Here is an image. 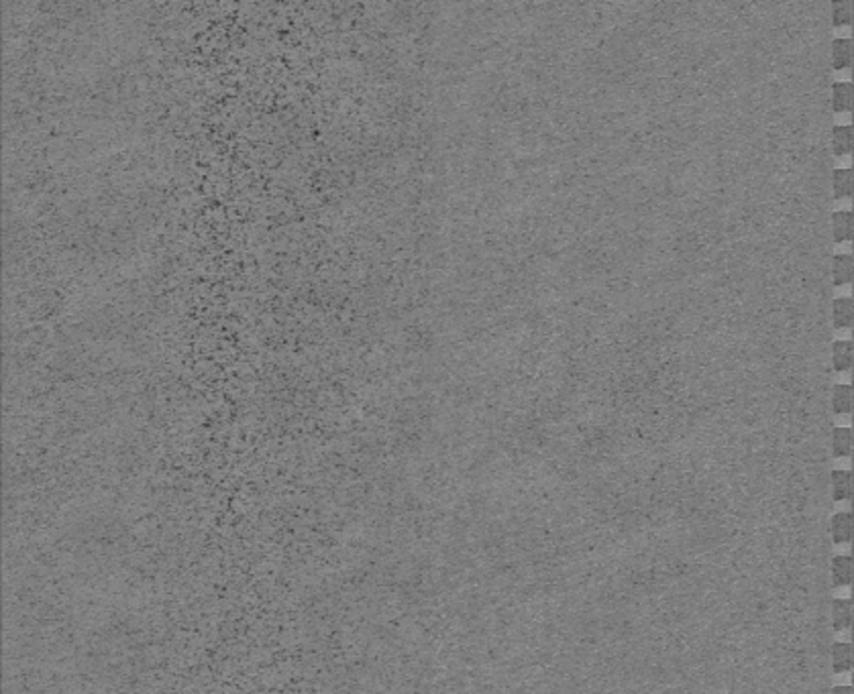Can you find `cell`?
I'll return each instance as SVG.
<instances>
[{
	"label": "cell",
	"instance_id": "cell-13",
	"mask_svg": "<svg viewBox=\"0 0 854 694\" xmlns=\"http://www.w3.org/2000/svg\"><path fill=\"white\" fill-rule=\"evenodd\" d=\"M832 409L838 416H848L853 414V387L838 383L832 391Z\"/></svg>",
	"mask_w": 854,
	"mask_h": 694
},
{
	"label": "cell",
	"instance_id": "cell-2",
	"mask_svg": "<svg viewBox=\"0 0 854 694\" xmlns=\"http://www.w3.org/2000/svg\"><path fill=\"white\" fill-rule=\"evenodd\" d=\"M832 627L834 631H846L853 627V598L832 601Z\"/></svg>",
	"mask_w": 854,
	"mask_h": 694
},
{
	"label": "cell",
	"instance_id": "cell-16",
	"mask_svg": "<svg viewBox=\"0 0 854 694\" xmlns=\"http://www.w3.org/2000/svg\"><path fill=\"white\" fill-rule=\"evenodd\" d=\"M832 25L834 27L853 25V0H832Z\"/></svg>",
	"mask_w": 854,
	"mask_h": 694
},
{
	"label": "cell",
	"instance_id": "cell-1",
	"mask_svg": "<svg viewBox=\"0 0 854 694\" xmlns=\"http://www.w3.org/2000/svg\"><path fill=\"white\" fill-rule=\"evenodd\" d=\"M830 532H832L834 544H850L853 542V513L850 511L834 513L830 521Z\"/></svg>",
	"mask_w": 854,
	"mask_h": 694
},
{
	"label": "cell",
	"instance_id": "cell-5",
	"mask_svg": "<svg viewBox=\"0 0 854 694\" xmlns=\"http://www.w3.org/2000/svg\"><path fill=\"white\" fill-rule=\"evenodd\" d=\"M832 497L834 501L853 499V472L846 468L832 470Z\"/></svg>",
	"mask_w": 854,
	"mask_h": 694
},
{
	"label": "cell",
	"instance_id": "cell-6",
	"mask_svg": "<svg viewBox=\"0 0 854 694\" xmlns=\"http://www.w3.org/2000/svg\"><path fill=\"white\" fill-rule=\"evenodd\" d=\"M832 314H834V328L836 330H844V328H853L854 322V304L853 297L844 295V297H836L832 304Z\"/></svg>",
	"mask_w": 854,
	"mask_h": 694
},
{
	"label": "cell",
	"instance_id": "cell-15",
	"mask_svg": "<svg viewBox=\"0 0 854 694\" xmlns=\"http://www.w3.org/2000/svg\"><path fill=\"white\" fill-rule=\"evenodd\" d=\"M834 179V198L836 200H844L853 195V169H836L832 174Z\"/></svg>",
	"mask_w": 854,
	"mask_h": 694
},
{
	"label": "cell",
	"instance_id": "cell-17",
	"mask_svg": "<svg viewBox=\"0 0 854 694\" xmlns=\"http://www.w3.org/2000/svg\"><path fill=\"white\" fill-rule=\"evenodd\" d=\"M832 693H853V686H838Z\"/></svg>",
	"mask_w": 854,
	"mask_h": 694
},
{
	"label": "cell",
	"instance_id": "cell-11",
	"mask_svg": "<svg viewBox=\"0 0 854 694\" xmlns=\"http://www.w3.org/2000/svg\"><path fill=\"white\" fill-rule=\"evenodd\" d=\"M832 108H834V113L853 110V84L850 81H836L832 86Z\"/></svg>",
	"mask_w": 854,
	"mask_h": 694
},
{
	"label": "cell",
	"instance_id": "cell-9",
	"mask_svg": "<svg viewBox=\"0 0 854 694\" xmlns=\"http://www.w3.org/2000/svg\"><path fill=\"white\" fill-rule=\"evenodd\" d=\"M853 582V558L848 554H840L832 558V584L848 586Z\"/></svg>",
	"mask_w": 854,
	"mask_h": 694
},
{
	"label": "cell",
	"instance_id": "cell-4",
	"mask_svg": "<svg viewBox=\"0 0 854 694\" xmlns=\"http://www.w3.org/2000/svg\"><path fill=\"white\" fill-rule=\"evenodd\" d=\"M853 275H854L853 255H846V253L834 255V261H832V277H834V285H836V288H842V285L853 283Z\"/></svg>",
	"mask_w": 854,
	"mask_h": 694
},
{
	"label": "cell",
	"instance_id": "cell-14",
	"mask_svg": "<svg viewBox=\"0 0 854 694\" xmlns=\"http://www.w3.org/2000/svg\"><path fill=\"white\" fill-rule=\"evenodd\" d=\"M853 453V430L850 428H834L832 432V454L836 458H846Z\"/></svg>",
	"mask_w": 854,
	"mask_h": 694
},
{
	"label": "cell",
	"instance_id": "cell-10",
	"mask_svg": "<svg viewBox=\"0 0 854 694\" xmlns=\"http://www.w3.org/2000/svg\"><path fill=\"white\" fill-rule=\"evenodd\" d=\"M832 670L834 674H846L853 670V646L848 642H836L832 646Z\"/></svg>",
	"mask_w": 854,
	"mask_h": 694
},
{
	"label": "cell",
	"instance_id": "cell-12",
	"mask_svg": "<svg viewBox=\"0 0 854 694\" xmlns=\"http://www.w3.org/2000/svg\"><path fill=\"white\" fill-rule=\"evenodd\" d=\"M832 151L836 157H844L853 153V127L850 125H836L832 130Z\"/></svg>",
	"mask_w": 854,
	"mask_h": 694
},
{
	"label": "cell",
	"instance_id": "cell-3",
	"mask_svg": "<svg viewBox=\"0 0 854 694\" xmlns=\"http://www.w3.org/2000/svg\"><path fill=\"white\" fill-rule=\"evenodd\" d=\"M853 65V39L848 37H838L832 41V67L848 69Z\"/></svg>",
	"mask_w": 854,
	"mask_h": 694
},
{
	"label": "cell",
	"instance_id": "cell-7",
	"mask_svg": "<svg viewBox=\"0 0 854 694\" xmlns=\"http://www.w3.org/2000/svg\"><path fill=\"white\" fill-rule=\"evenodd\" d=\"M853 358H854V346L853 340H836L832 344V365L838 372L848 371L853 369Z\"/></svg>",
	"mask_w": 854,
	"mask_h": 694
},
{
	"label": "cell",
	"instance_id": "cell-8",
	"mask_svg": "<svg viewBox=\"0 0 854 694\" xmlns=\"http://www.w3.org/2000/svg\"><path fill=\"white\" fill-rule=\"evenodd\" d=\"M832 230H834V241L836 242L853 241V234H854L853 212L850 210L834 212V214H832Z\"/></svg>",
	"mask_w": 854,
	"mask_h": 694
}]
</instances>
